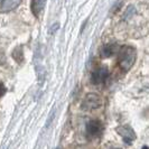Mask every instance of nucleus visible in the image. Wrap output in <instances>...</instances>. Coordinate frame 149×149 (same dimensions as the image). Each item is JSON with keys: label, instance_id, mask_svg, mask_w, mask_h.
Masks as SVG:
<instances>
[{"label": "nucleus", "instance_id": "1", "mask_svg": "<svg viewBox=\"0 0 149 149\" xmlns=\"http://www.w3.org/2000/svg\"><path fill=\"white\" fill-rule=\"evenodd\" d=\"M137 60V52L132 46H123L120 48L118 63L121 70L129 71L134 65V62Z\"/></svg>", "mask_w": 149, "mask_h": 149}, {"label": "nucleus", "instance_id": "2", "mask_svg": "<svg viewBox=\"0 0 149 149\" xmlns=\"http://www.w3.org/2000/svg\"><path fill=\"white\" fill-rule=\"evenodd\" d=\"M102 103H103V100L97 93H89L83 99L81 108L84 111H93L95 109H99Z\"/></svg>", "mask_w": 149, "mask_h": 149}, {"label": "nucleus", "instance_id": "3", "mask_svg": "<svg viewBox=\"0 0 149 149\" xmlns=\"http://www.w3.org/2000/svg\"><path fill=\"white\" fill-rule=\"evenodd\" d=\"M103 132V125L100 120H91L86 125V134L90 137H99Z\"/></svg>", "mask_w": 149, "mask_h": 149}, {"label": "nucleus", "instance_id": "4", "mask_svg": "<svg viewBox=\"0 0 149 149\" xmlns=\"http://www.w3.org/2000/svg\"><path fill=\"white\" fill-rule=\"evenodd\" d=\"M117 131L127 145H131L136 140V134L132 128H130L129 126H120L117 128Z\"/></svg>", "mask_w": 149, "mask_h": 149}, {"label": "nucleus", "instance_id": "5", "mask_svg": "<svg viewBox=\"0 0 149 149\" xmlns=\"http://www.w3.org/2000/svg\"><path fill=\"white\" fill-rule=\"evenodd\" d=\"M108 76H109V70L107 68V67H99L97 68L92 75H91V81L93 84H102V83H104L107 81V79H108Z\"/></svg>", "mask_w": 149, "mask_h": 149}, {"label": "nucleus", "instance_id": "6", "mask_svg": "<svg viewBox=\"0 0 149 149\" xmlns=\"http://www.w3.org/2000/svg\"><path fill=\"white\" fill-rule=\"evenodd\" d=\"M22 0H0V13H9L20 5Z\"/></svg>", "mask_w": 149, "mask_h": 149}, {"label": "nucleus", "instance_id": "7", "mask_svg": "<svg viewBox=\"0 0 149 149\" xmlns=\"http://www.w3.org/2000/svg\"><path fill=\"white\" fill-rule=\"evenodd\" d=\"M117 48H118V46H117V44H114V43H109V44L104 45V46L102 47V49H101V55H102V57H103V58L111 57L112 55L116 53Z\"/></svg>", "mask_w": 149, "mask_h": 149}, {"label": "nucleus", "instance_id": "8", "mask_svg": "<svg viewBox=\"0 0 149 149\" xmlns=\"http://www.w3.org/2000/svg\"><path fill=\"white\" fill-rule=\"evenodd\" d=\"M45 6V0H31V13L34 16L39 17Z\"/></svg>", "mask_w": 149, "mask_h": 149}, {"label": "nucleus", "instance_id": "9", "mask_svg": "<svg viewBox=\"0 0 149 149\" xmlns=\"http://www.w3.org/2000/svg\"><path fill=\"white\" fill-rule=\"evenodd\" d=\"M13 57L15 58L18 63H22V58H24V54H22V47H18V48H16L14 53H13Z\"/></svg>", "mask_w": 149, "mask_h": 149}, {"label": "nucleus", "instance_id": "10", "mask_svg": "<svg viewBox=\"0 0 149 149\" xmlns=\"http://www.w3.org/2000/svg\"><path fill=\"white\" fill-rule=\"evenodd\" d=\"M6 91H7V90H6V88H5V85H3L2 83L0 82V97H3V95H5Z\"/></svg>", "mask_w": 149, "mask_h": 149}]
</instances>
